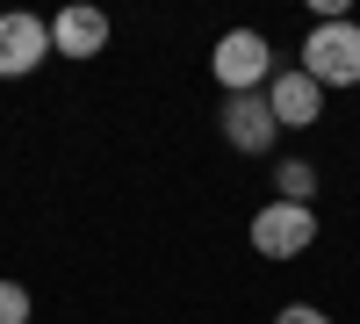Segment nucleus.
<instances>
[{"label": "nucleus", "instance_id": "f257e3e1", "mask_svg": "<svg viewBox=\"0 0 360 324\" xmlns=\"http://www.w3.org/2000/svg\"><path fill=\"white\" fill-rule=\"evenodd\" d=\"M209 72H217L224 94H266V79H274V44H266L259 29H224L217 51H209Z\"/></svg>", "mask_w": 360, "mask_h": 324}, {"label": "nucleus", "instance_id": "f03ea898", "mask_svg": "<svg viewBox=\"0 0 360 324\" xmlns=\"http://www.w3.org/2000/svg\"><path fill=\"white\" fill-rule=\"evenodd\" d=\"M303 72L317 86H360V22H317L303 37Z\"/></svg>", "mask_w": 360, "mask_h": 324}, {"label": "nucleus", "instance_id": "0eeeda50", "mask_svg": "<svg viewBox=\"0 0 360 324\" xmlns=\"http://www.w3.org/2000/svg\"><path fill=\"white\" fill-rule=\"evenodd\" d=\"M108 44V15L101 8H58L51 15V51L58 58H101Z\"/></svg>", "mask_w": 360, "mask_h": 324}, {"label": "nucleus", "instance_id": "39448f33", "mask_svg": "<svg viewBox=\"0 0 360 324\" xmlns=\"http://www.w3.org/2000/svg\"><path fill=\"white\" fill-rule=\"evenodd\" d=\"M51 58V22L44 15H0V79H29Z\"/></svg>", "mask_w": 360, "mask_h": 324}, {"label": "nucleus", "instance_id": "6e6552de", "mask_svg": "<svg viewBox=\"0 0 360 324\" xmlns=\"http://www.w3.org/2000/svg\"><path fill=\"white\" fill-rule=\"evenodd\" d=\"M310 195H317V166L310 159H281L274 166V202H303L310 209Z\"/></svg>", "mask_w": 360, "mask_h": 324}, {"label": "nucleus", "instance_id": "1a4fd4ad", "mask_svg": "<svg viewBox=\"0 0 360 324\" xmlns=\"http://www.w3.org/2000/svg\"><path fill=\"white\" fill-rule=\"evenodd\" d=\"M0 324H29V288L22 281H0Z\"/></svg>", "mask_w": 360, "mask_h": 324}, {"label": "nucleus", "instance_id": "7ed1b4c3", "mask_svg": "<svg viewBox=\"0 0 360 324\" xmlns=\"http://www.w3.org/2000/svg\"><path fill=\"white\" fill-rule=\"evenodd\" d=\"M245 238H252L259 259H295V252L317 245V209H303V202H266Z\"/></svg>", "mask_w": 360, "mask_h": 324}, {"label": "nucleus", "instance_id": "9d476101", "mask_svg": "<svg viewBox=\"0 0 360 324\" xmlns=\"http://www.w3.org/2000/svg\"><path fill=\"white\" fill-rule=\"evenodd\" d=\"M274 324H332V317H324V310H317V303H288V310H281V317H274Z\"/></svg>", "mask_w": 360, "mask_h": 324}, {"label": "nucleus", "instance_id": "20e7f679", "mask_svg": "<svg viewBox=\"0 0 360 324\" xmlns=\"http://www.w3.org/2000/svg\"><path fill=\"white\" fill-rule=\"evenodd\" d=\"M274 137H281V123H274V108H266V94H224V144L231 152L266 159Z\"/></svg>", "mask_w": 360, "mask_h": 324}, {"label": "nucleus", "instance_id": "423d86ee", "mask_svg": "<svg viewBox=\"0 0 360 324\" xmlns=\"http://www.w3.org/2000/svg\"><path fill=\"white\" fill-rule=\"evenodd\" d=\"M266 108H274V123H281V130H310L317 115H324V86H317L303 65H288V72L266 79Z\"/></svg>", "mask_w": 360, "mask_h": 324}]
</instances>
